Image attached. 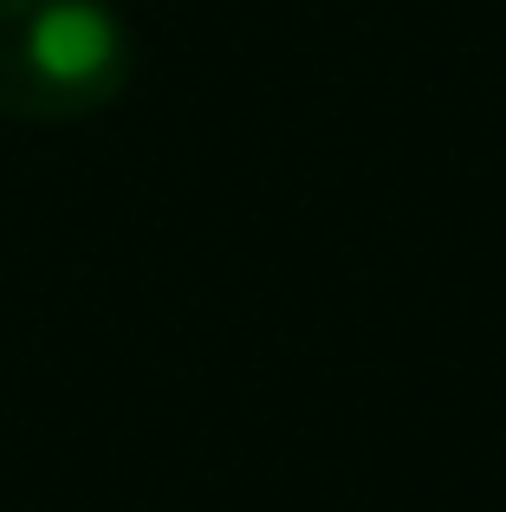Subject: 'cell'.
Returning <instances> with one entry per match:
<instances>
[{
	"instance_id": "6da1fadb",
	"label": "cell",
	"mask_w": 506,
	"mask_h": 512,
	"mask_svg": "<svg viewBox=\"0 0 506 512\" xmlns=\"http://www.w3.org/2000/svg\"><path fill=\"white\" fill-rule=\"evenodd\" d=\"M137 72V39L104 0H0V117L85 124Z\"/></svg>"
}]
</instances>
